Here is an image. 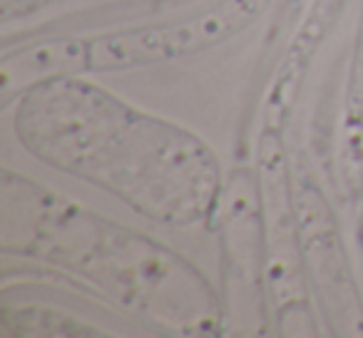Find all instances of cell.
Instances as JSON below:
<instances>
[{
    "label": "cell",
    "instance_id": "1",
    "mask_svg": "<svg viewBox=\"0 0 363 338\" xmlns=\"http://www.w3.org/2000/svg\"><path fill=\"white\" fill-rule=\"evenodd\" d=\"M18 137L155 222H202L219 192L217 164L197 137L67 75L26 90Z\"/></svg>",
    "mask_w": 363,
    "mask_h": 338
},
{
    "label": "cell",
    "instance_id": "2",
    "mask_svg": "<svg viewBox=\"0 0 363 338\" xmlns=\"http://www.w3.org/2000/svg\"><path fill=\"white\" fill-rule=\"evenodd\" d=\"M30 207L38 219L21 212L23 252L90 274L132 308L164 318L179 306H187L174 298L179 286L202 288L199 278H189V269L174 257L82 209L45 199Z\"/></svg>",
    "mask_w": 363,
    "mask_h": 338
},
{
    "label": "cell",
    "instance_id": "3",
    "mask_svg": "<svg viewBox=\"0 0 363 338\" xmlns=\"http://www.w3.org/2000/svg\"><path fill=\"white\" fill-rule=\"evenodd\" d=\"M267 0H224L222 6L197 18L145 30L117 35L85 38V40L43 43L3 60V102L16 92L30 90L38 82L65 77L77 70H115V67L147 65L187 55L232 38L244 30L264 11Z\"/></svg>",
    "mask_w": 363,
    "mask_h": 338
}]
</instances>
